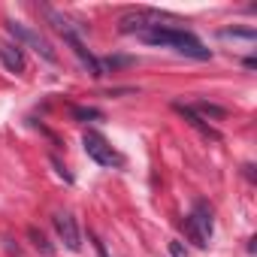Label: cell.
I'll use <instances>...</instances> for the list:
<instances>
[{
  "mask_svg": "<svg viewBox=\"0 0 257 257\" xmlns=\"http://www.w3.org/2000/svg\"><path fill=\"white\" fill-rule=\"evenodd\" d=\"M140 40L152 43V46H167V49H176L179 55L185 58H194V61H209L212 52L191 34V31H182V28H170V25H149L146 31L137 34Z\"/></svg>",
  "mask_w": 257,
  "mask_h": 257,
  "instance_id": "obj_1",
  "label": "cell"
},
{
  "mask_svg": "<svg viewBox=\"0 0 257 257\" xmlns=\"http://www.w3.org/2000/svg\"><path fill=\"white\" fill-rule=\"evenodd\" d=\"M212 230H215L212 209H209V203L197 200V203H194V209H191V215L185 218V233H188V239H191L197 248H209Z\"/></svg>",
  "mask_w": 257,
  "mask_h": 257,
  "instance_id": "obj_2",
  "label": "cell"
},
{
  "mask_svg": "<svg viewBox=\"0 0 257 257\" xmlns=\"http://www.w3.org/2000/svg\"><path fill=\"white\" fill-rule=\"evenodd\" d=\"M82 149H85V155L94 161V164H100V167H121L124 164V158L106 143V137H100L97 131H88L85 137H82Z\"/></svg>",
  "mask_w": 257,
  "mask_h": 257,
  "instance_id": "obj_3",
  "label": "cell"
},
{
  "mask_svg": "<svg viewBox=\"0 0 257 257\" xmlns=\"http://www.w3.org/2000/svg\"><path fill=\"white\" fill-rule=\"evenodd\" d=\"M7 31H10V34L19 40V43H28V46H34V49H37V52H40V55H43L49 64H55V61H58V55L52 52V46H49V43H46L40 34H34L31 28H25L22 22H13V19H10V22H7Z\"/></svg>",
  "mask_w": 257,
  "mask_h": 257,
  "instance_id": "obj_4",
  "label": "cell"
},
{
  "mask_svg": "<svg viewBox=\"0 0 257 257\" xmlns=\"http://www.w3.org/2000/svg\"><path fill=\"white\" fill-rule=\"evenodd\" d=\"M52 224H55V230H58V236H61V242H64L67 251H79V248H82L79 224H76V218H73L70 212H55Z\"/></svg>",
  "mask_w": 257,
  "mask_h": 257,
  "instance_id": "obj_5",
  "label": "cell"
},
{
  "mask_svg": "<svg viewBox=\"0 0 257 257\" xmlns=\"http://www.w3.org/2000/svg\"><path fill=\"white\" fill-rule=\"evenodd\" d=\"M64 40H67V46L73 49V55L82 61V67H88V73H91L94 79H100V76H103V61H97V58L85 49V43L79 40V34H76V31H67V34H64Z\"/></svg>",
  "mask_w": 257,
  "mask_h": 257,
  "instance_id": "obj_6",
  "label": "cell"
},
{
  "mask_svg": "<svg viewBox=\"0 0 257 257\" xmlns=\"http://www.w3.org/2000/svg\"><path fill=\"white\" fill-rule=\"evenodd\" d=\"M173 109H176V112H179V115H182V118H185L191 127H194V131H200L206 140H215V143L221 140V134L215 131V127H209V124H206V121H203V118L194 112V106H185V103H173Z\"/></svg>",
  "mask_w": 257,
  "mask_h": 257,
  "instance_id": "obj_7",
  "label": "cell"
},
{
  "mask_svg": "<svg viewBox=\"0 0 257 257\" xmlns=\"http://www.w3.org/2000/svg\"><path fill=\"white\" fill-rule=\"evenodd\" d=\"M0 61H4V67L13 70V73H25V55H22V46H16V43L0 46Z\"/></svg>",
  "mask_w": 257,
  "mask_h": 257,
  "instance_id": "obj_8",
  "label": "cell"
},
{
  "mask_svg": "<svg viewBox=\"0 0 257 257\" xmlns=\"http://www.w3.org/2000/svg\"><path fill=\"white\" fill-rule=\"evenodd\" d=\"M194 112H197V115H200V118H203V121H206V118H215V121H221V118H224V115H227V112H224V109H221V106H215V103H206V100H200V103H197V109H194Z\"/></svg>",
  "mask_w": 257,
  "mask_h": 257,
  "instance_id": "obj_9",
  "label": "cell"
},
{
  "mask_svg": "<svg viewBox=\"0 0 257 257\" xmlns=\"http://www.w3.org/2000/svg\"><path fill=\"white\" fill-rule=\"evenodd\" d=\"M73 118H79V121H100L103 112L94 109V106H76V109H73Z\"/></svg>",
  "mask_w": 257,
  "mask_h": 257,
  "instance_id": "obj_10",
  "label": "cell"
},
{
  "mask_svg": "<svg viewBox=\"0 0 257 257\" xmlns=\"http://www.w3.org/2000/svg\"><path fill=\"white\" fill-rule=\"evenodd\" d=\"M28 233H31V239H34V245H37V248H40V251H43V254H46V257H52V245H49V242H46V236H43V233H40V230H37V227H31V230H28Z\"/></svg>",
  "mask_w": 257,
  "mask_h": 257,
  "instance_id": "obj_11",
  "label": "cell"
},
{
  "mask_svg": "<svg viewBox=\"0 0 257 257\" xmlns=\"http://www.w3.org/2000/svg\"><path fill=\"white\" fill-rule=\"evenodd\" d=\"M224 40H254V31H221Z\"/></svg>",
  "mask_w": 257,
  "mask_h": 257,
  "instance_id": "obj_12",
  "label": "cell"
},
{
  "mask_svg": "<svg viewBox=\"0 0 257 257\" xmlns=\"http://www.w3.org/2000/svg\"><path fill=\"white\" fill-rule=\"evenodd\" d=\"M170 254L173 257H188V251L182 248V242H170Z\"/></svg>",
  "mask_w": 257,
  "mask_h": 257,
  "instance_id": "obj_13",
  "label": "cell"
},
{
  "mask_svg": "<svg viewBox=\"0 0 257 257\" xmlns=\"http://www.w3.org/2000/svg\"><path fill=\"white\" fill-rule=\"evenodd\" d=\"M52 167H55V170H58V176H61V179H64V182H73V176H70V173H64V167H61V164H58V161H55V158H52Z\"/></svg>",
  "mask_w": 257,
  "mask_h": 257,
  "instance_id": "obj_14",
  "label": "cell"
},
{
  "mask_svg": "<svg viewBox=\"0 0 257 257\" xmlns=\"http://www.w3.org/2000/svg\"><path fill=\"white\" fill-rule=\"evenodd\" d=\"M91 239H94V248H97V254H100V257H106V248H103V242H100L97 236H91Z\"/></svg>",
  "mask_w": 257,
  "mask_h": 257,
  "instance_id": "obj_15",
  "label": "cell"
}]
</instances>
